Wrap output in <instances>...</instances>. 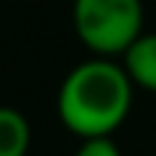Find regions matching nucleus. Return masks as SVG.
<instances>
[{"label": "nucleus", "instance_id": "obj_1", "mask_svg": "<svg viewBox=\"0 0 156 156\" xmlns=\"http://www.w3.org/2000/svg\"><path fill=\"white\" fill-rule=\"evenodd\" d=\"M133 81L113 61H84L64 78L58 116L75 136H110L127 119Z\"/></svg>", "mask_w": 156, "mask_h": 156}, {"label": "nucleus", "instance_id": "obj_2", "mask_svg": "<svg viewBox=\"0 0 156 156\" xmlns=\"http://www.w3.org/2000/svg\"><path fill=\"white\" fill-rule=\"evenodd\" d=\"M73 23L93 52L122 55L142 35V0H75Z\"/></svg>", "mask_w": 156, "mask_h": 156}, {"label": "nucleus", "instance_id": "obj_3", "mask_svg": "<svg viewBox=\"0 0 156 156\" xmlns=\"http://www.w3.org/2000/svg\"><path fill=\"white\" fill-rule=\"evenodd\" d=\"M124 55V73L133 84H139L142 90L156 93V32L151 35H139Z\"/></svg>", "mask_w": 156, "mask_h": 156}, {"label": "nucleus", "instance_id": "obj_4", "mask_svg": "<svg viewBox=\"0 0 156 156\" xmlns=\"http://www.w3.org/2000/svg\"><path fill=\"white\" fill-rule=\"evenodd\" d=\"M29 124L12 107H0V156H26Z\"/></svg>", "mask_w": 156, "mask_h": 156}, {"label": "nucleus", "instance_id": "obj_5", "mask_svg": "<svg viewBox=\"0 0 156 156\" xmlns=\"http://www.w3.org/2000/svg\"><path fill=\"white\" fill-rule=\"evenodd\" d=\"M75 156H122V153L110 136H87L84 145L75 151Z\"/></svg>", "mask_w": 156, "mask_h": 156}]
</instances>
